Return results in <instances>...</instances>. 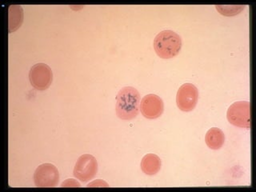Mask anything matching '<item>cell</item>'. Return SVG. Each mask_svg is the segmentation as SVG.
<instances>
[{"label":"cell","mask_w":256,"mask_h":192,"mask_svg":"<svg viewBox=\"0 0 256 192\" xmlns=\"http://www.w3.org/2000/svg\"><path fill=\"white\" fill-rule=\"evenodd\" d=\"M161 160L154 154H148L141 161V170L148 176H154L161 169Z\"/></svg>","instance_id":"obj_9"},{"label":"cell","mask_w":256,"mask_h":192,"mask_svg":"<svg viewBox=\"0 0 256 192\" xmlns=\"http://www.w3.org/2000/svg\"><path fill=\"white\" fill-rule=\"evenodd\" d=\"M61 186L62 188H80V184L78 182H76V180L69 178L65 182H62Z\"/></svg>","instance_id":"obj_14"},{"label":"cell","mask_w":256,"mask_h":192,"mask_svg":"<svg viewBox=\"0 0 256 192\" xmlns=\"http://www.w3.org/2000/svg\"><path fill=\"white\" fill-rule=\"evenodd\" d=\"M164 104L160 96L154 94L144 96L140 102V110L148 120H154L162 116Z\"/></svg>","instance_id":"obj_8"},{"label":"cell","mask_w":256,"mask_h":192,"mask_svg":"<svg viewBox=\"0 0 256 192\" xmlns=\"http://www.w3.org/2000/svg\"><path fill=\"white\" fill-rule=\"evenodd\" d=\"M216 10L225 16H234L244 10L246 5H216Z\"/></svg>","instance_id":"obj_12"},{"label":"cell","mask_w":256,"mask_h":192,"mask_svg":"<svg viewBox=\"0 0 256 192\" xmlns=\"http://www.w3.org/2000/svg\"><path fill=\"white\" fill-rule=\"evenodd\" d=\"M205 142L212 150H220L225 142V136L220 128H213L206 133Z\"/></svg>","instance_id":"obj_10"},{"label":"cell","mask_w":256,"mask_h":192,"mask_svg":"<svg viewBox=\"0 0 256 192\" xmlns=\"http://www.w3.org/2000/svg\"><path fill=\"white\" fill-rule=\"evenodd\" d=\"M109 185L105 181L101 180H96L88 184V188H108Z\"/></svg>","instance_id":"obj_13"},{"label":"cell","mask_w":256,"mask_h":192,"mask_svg":"<svg viewBox=\"0 0 256 192\" xmlns=\"http://www.w3.org/2000/svg\"><path fill=\"white\" fill-rule=\"evenodd\" d=\"M98 172V162L92 154H82L76 162L73 174L81 182L93 180Z\"/></svg>","instance_id":"obj_4"},{"label":"cell","mask_w":256,"mask_h":192,"mask_svg":"<svg viewBox=\"0 0 256 192\" xmlns=\"http://www.w3.org/2000/svg\"><path fill=\"white\" fill-rule=\"evenodd\" d=\"M9 33L16 32L22 25L24 21V12L21 6L12 5L9 8Z\"/></svg>","instance_id":"obj_11"},{"label":"cell","mask_w":256,"mask_h":192,"mask_svg":"<svg viewBox=\"0 0 256 192\" xmlns=\"http://www.w3.org/2000/svg\"><path fill=\"white\" fill-rule=\"evenodd\" d=\"M58 169L52 164H44L37 168L34 173V182L37 188H54L58 184Z\"/></svg>","instance_id":"obj_6"},{"label":"cell","mask_w":256,"mask_h":192,"mask_svg":"<svg viewBox=\"0 0 256 192\" xmlns=\"http://www.w3.org/2000/svg\"><path fill=\"white\" fill-rule=\"evenodd\" d=\"M198 100V89L192 84H184L180 86L176 96L177 106L180 110L184 112L194 110Z\"/></svg>","instance_id":"obj_5"},{"label":"cell","mask_w":256,"mask_h":192,"mask_svg":"<svg viewBox=\"0 0 256 192\" xmlns=\"http://www.w3.org/2000/svg\"><path fill=\"white\" fill-rule=\"evenodd\" d=\"M181 48V37L173 30H162L154 38V49L160 58H174L180 53Z\"/></svg>","instance_id":"obj_2"},{"label":"cell","mask_w":256,"mask_h":192,"mask_svg":"<svg viewBox=\"0 0 256 192\" xmlns=\"http://www.w3.org/2000/svg\"><path fill=\"white\" fill-rule=\"evenodd\" d=\"M226 117L230 124L240 128L250 130V102L248 101H240L230 105L228 108Z\"/></svg>","instance_id":"obj_3"},{"label":"cell","mask_w":256,"mask_h":192,"mask_svg":"<svg viewBox=\"0 0 256 192\" xmlns=\"http://www.w3.org/2000/svg\"><path fill=\"white\" fill-rule=\"evenodd\" d=\"M140 109V94L136 88L126 86L116 97V114L122 120H130L138 116Z\"/></svg>","instance_id":"obj_1"},{"label":"cell","mask_w":256,"mask_h":192,"mask_svg":"<svg viewBox=\"0 0 256 192\" xmlns=\"http://www.w3.org/2000/svg\"><path fill=\"white\" fill-rule=\"evenodd\" d=\"M52 72L50 66L45 64H34L29 72V80L36 90H45L52 82Z\"/></svg>","instance_id":"obj_7"}]
</instances>
